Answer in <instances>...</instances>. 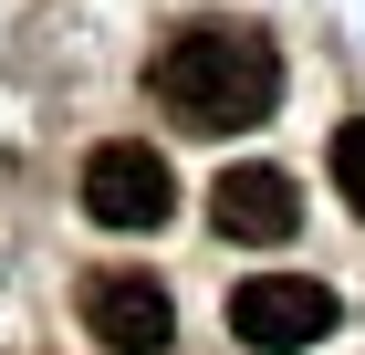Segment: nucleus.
<instances>
[{"label":"nucleus","mask_w":365,"mask_h":355,"mask_svg":"<svg viewBox=\"0 0 365 355\" xmlns=\"http://www.w3.org/2000/svg\"><path fill=\"white\" fill-rule=\"evenodd\" d=\"M146 94L168 105V126L188 136H240L282 105V53L251 21H178L146 63Z\"/></svg>","instance_id":"obj_1"},{"label":"nucleus","mask_w":365,"mask_h":355,"mask_svg":"<svg viewBox=\"0 0 365 355\" xmlns=\"http://www.w3.org/2000/svg\"><path fill=\"white\" fill-rule=\"evenodd\" d=\"M334 324H344L334 282H303V272H261V282L230 293V334H240L251 355H303V345H324Z\"/></svg>","instance_id":"obj_2"},{"label":"nucleus","mask_w":365,"mask_h":355,"mask_svg":"<svg viewBox=\"0 0 365 355\" xmlns=\"http://www.w3.org/2000/svg\"><path fill=\"white\" fill-rule=\"evenodd\" d=\"M84 209L105 219V230H168L178 178H168V157H157L146 136H115V146L84 157Z\"/></svg>","instance_id":"obj_3"},{"label":"nucleus","mask_w":365,"mask_h":355,"mask_svg":"<svg viewBox=\"0 0 365 355\" xmlns=\"http://www.w3.org/2000/svg\"><path fill=\"white\" fill-rule=\"evenodd\" d=\"M84 324L115 355H168L178 303H168V282H146V272H84Z\"/></svg>","instance_id":"obj_4"},{"label":"nucleus","mask_w":365,"mask_h":355,"mask_svg":"<svg viewBox=\"0 0 365 355\" xmlns=\"http://www.w3.org/2000/svg\"><path fill=\"white\" fill-rule=\"evenodd\" d=\"M209 219H220V241L282 251L292 230H303V189H292L282 167H220V189H209Z\"/></svg>","instance_id":"obj_5"},{"label":"nucleus","mask_w":365,"mask_h":355,"mask_svg":"<svg viewBox=\"0 0 365 355\" xmlns=\"http://www.w3.org/2000/svg\"><path fill=\"white\" fill-rule=\"evenodd\" d=\"M334 189H344V209L365 219V115H355V126H334Z\"/></svg>","instance_id":"obj_6"}]
</instances>
